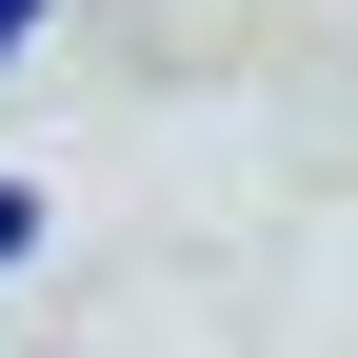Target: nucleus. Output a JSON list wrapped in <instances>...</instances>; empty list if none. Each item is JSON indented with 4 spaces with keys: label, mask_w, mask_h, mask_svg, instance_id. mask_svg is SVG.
I'll list each match as a JSON object with an SVG mask.
<instances>
[{
    "label": "nucleus",
    "mask_w": 358,
    "mask_h": 358,
    "mask_svg": "<svg viewBox=\"0 0 358 358\" xmlns=\"http://www.w3.org/2000/svg\"><path fill=\"white\" fill-rule=\"evenodd\" d=\"M20 239H40V199H20V179H0V259H20Z\"/></svg>",
    "instance_id": "1"
},
{
    "label": "nucleus",
    "mask_w": 358,
    "mask_h": 358,
    "mask_svg": "<svg viewBox=\"0 0 358 358\" xmlns=\"http://www.w3.org/2000/svg\"><path fill=\"white\" fill-rule=\"evenodd\" d=\"M20 40H40V0H0V60H20Z\"/></svg>",
    "instance_id": "2"
}]
</instances>
